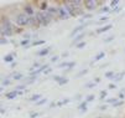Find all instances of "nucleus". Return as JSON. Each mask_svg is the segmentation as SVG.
I'll return each instance as SVG.
<instances>
[{
  "label": "nucleus",
  "instance_id": "44",
  "mask_svg": "<svg viewBox=\"0 0 125 118\" xmlns=\"http://www.w3.org/2000/svg\"><path fill=\"white\" fill-rule=\"evenodd\" d=\"M51 71H52V69H51V67H48V69H47V70L45 71V75H47V73H50Z\"/></svg>",
  "mask_w": 125,
  "mask_h": 118
},
{
  "label": "nucleus",
  "instance_id": "20",
  "mask_svg": "<svg viewBox=\"0 0 125 118\" xmlns=\"http://www.w3.org/2000/svg\"><path fill=\"white\" fill-rule=\"evenodd\" d=\"M29 44H30V39H24V40L20 42V45H21V46H26V48H29Z\"/></svg>",
  "mask_w": 125,
  "mask_h": 118
},
{
  "label": "nucleus",
  "instance_id": "9",
  "mask_svg": "<svg viewBox=\"0 0 125 118\" xmlns=\"http://www.w3.org/2000/svg\"><path fill=\"white\" fill-rule=\"evenodd\" d=\"M84 27H87V24H83V25H79V26H77L76 29H73L72 30V32H71V37H73L74 35H77L78 32H81V31H83V29ZM82 34V32H81Z\"/></svg>",
  "mask_w": 125,
  "mask_h": 118
},
{
  "label": "nucleus",
  "instance_id": "18",
  "mask_svg": "<svg viewBox=\"0 0 125 118\" xmlns=\"http://www.w3.org/2000/svg\"><path fill=\"white\" fill-rule=\"evenodd\" d=\"M40 99H41V94H39V93H37V94H33L32 97L29 98V101H31V102H35V101H36V102H39Z\"/></svg>",
  "mask_w": 125,
  "mask_h": 118
},
{
  "label": "nucleus",
  "instance_id": "34",
  "mask_svg": "<svg viewBox=\"0 0 125 118\" xmlns=\"http://www.w3.org/2000/svg\"><path fill=\"white\" fill-rule=\"evenodd\" d=\"M116 101H118V98L115 97V98H110V99H106V102H108V103H115Z\"/></svg>",
  "mask_w": 125,
  "mask_h": 118
},
{
  "label": "nucleus",
  "instance_id": "29",
  "mask_svg": "<svg viewBox=\"0 0 125 118\" xmlns=\"http://www.w3.org/2000/svg\"><path fill=\"white\" fill-rule=\"evenodd\" d=\"M85 87H87V88H93V87H95V82H89V83H87Z\"/></svg>",
  "mask_w": 125,
  "mask_h": 118
},
{
  "label": "nucleus",
  "instance_id": "2",
  "mask_svg": "<svg viewBox=\"0 0 125 118\" xmlns=\"http://www.w3.org/2000/svg\"><path fill=\"white\" fill-rule=\"evenodd\" d=\"M29 20H30V16H27L25 12H19L15 15L14 21L16 25L19 26H29Z\"/></svg>",
  "mask_w": 125,
  "mask_h": 118
},
{
  "label": "nucleus",
  "instance_id": "16",
  "mask_svg": "<svg viewBox=\"0 0 125 118\" xmlns=\"http://www.w3.org/2000/svg\"><path fill=\"white\" fill-rule=\"evenodd\" d=\"M14 56H15V54L5 55V56H4V61H5V62H11V63H12V61H14Z\"/></svg>",
  "mask_w": 125,
  "mask_h": 118
},
{
  "label": "nucleus",
  "instance_id": "32",
  "mask_svg": "<svg viewBox=\"0 0 125 118\" xmlns=\"http://www.w3.org/2000/svg\"><path fill=\"white\" fill-rule=\"evenodd\" d=\"M46 101H47V98H42V99H40L39 102L36 103L37 106H41V105H43V103H46Z\"/></svg>",
  "mask_w": 125,
  "mask_h": 118
},
{
  "label": "nucleus",
  "instance_id": "39",
  "mask_svg": "<svg viewBox=\"0 0 125 118\" xmlns=\"http://www.w3.org/2000/svg\"><path fill=\"white\" fill-rule=\"evenodd\" d=\"M68 102V99H63V101H61V102H58L57 103V106H62V105H66Z\"/></svg>",
  "mask_w": 125,
  "mask_h": 118
},
{
  "label": "nucleus",
  "instance_id": "23",
  "mask_svg": "<svg viewBox=\"0 0 125 118\" xmlns=\"http://www.w3.org/2000/svg\"><path fill=\"white\" fill-rule=\"evenodd\" d=\"M9 85H10V80H4L3 83H1V91H4V87L9 86Z\"/></svg>",
  "mask_w": 125,
  "mask_h": 118
},
{
  "label": "nucleus",
  "instance_id": "24",
  "mask_svg": "<svg viewBox=\"0 0 125 118\" xmlns=\"http://www.w3.org/2000/svg\"><path fill=\"white\" fill-rule=\"evenodd\" d=\"M45 42H46L45 40H37V41H35L32 45H33V46H40V45H43Z\"/></svg>",
  "mask_w": 125,
  "mask_h": 118
},
{
  "label": "nucleus",
  "instance_id": "41",
  "mask_svg": "<svg viewBox=\"0 0 125 118\" xmlns=\"http://www.w3.org/2000/svg\"><path fill=\"white\" fill-rule=\"evenodd\" d=\"M30 117H31V118H37V117H39V113H31Z\"/></svg>",
  "mask_w": 125,
  "mask_h": 118
},
{
  "label": "nucleus",
  "instance_id": "47",
  "mask_svg": "<svg viewBox=\"0 0 125 118\" xmlns=\"http://www.w3.org/2000/svg\"><path fill=\"white\" fill-rule=\"evenodd\" d=\"M100 109H102V111H104V109H106V105H105V106H100Z\"/></svg>",
  "mask_w": 125,
  "mask_h": 118
},
{
  "label": "nucleus",
  "instance_id": "50",
  "mask_svg": "<svg viewBox=\"0 0 125 118\" xmlns=\"http://www.w3.org/2000/svg\"><path fill=\"white\" fill-rule=\"evenodd\" d=\"M99 81H100V78H95V80H94V82H95V83H98Z\"/></svg>",
  "mask_w": 125,
  "mask_h": 118
},
{
  "label": "nucleus",
  "instance_id": "36",
  "mask_svg": "<svg viewBox=\"0 0 125 118\" xmlns=\"http://www.w3.org/2000/svg\"><path fill=\"white\" fill-rule=\"evenodd\" d=\"M9 41H8V39H5V37H1V40H0V44L1 45H5V44H8Z\"/></svg>",
  "mask_w": 125,
  "mask_h": 118
},
{
  "label": "nucleus",
  "instance_id": "38",
  "mask_svg": "<svg viewBox=\"0 0 125 118\" xmlns=\"http://www.w3.org/2000/svg\"><path fill=\"white\" fill-rule=\"evenodd\" d=\"M114 37H115V36H109L108 39H105V40H104V42H110V41L114 40Z\"/></svg>",
  "mask_w": 125,
  "mask_h": 118
},
{
  "label": "nucleus",
  "instance_id": "51",
  "mask_svg": "<svg viewBox=\"0 0 125 118\" xmlns=\"http://www.w3.org/2000/svg\"><path fill=\"white\" fill-rule=\"evenodd\" d=\"M97 118H102V117H97Z\"/></svg>",
  "mask_w": 125,
  "mask_h": 118
},
{
  "label": "nucleus",
  "instance_id": "26",
  "mask_svg": "<svg viewBox=\"0 0 125 118\" xmlns=\"http://www.w3.org/2000/svg\"><path fill=\"white\" fill-rule=\"evenodd\" d=\"M108 11H110V6H108V5L103 6V9L100 10V12H108Z\"/></svg>",
  "mask_w": 125,
  "mask_h": 118
},
{
  "label": "nucleus",
  "instance_id": "27",
  "mask_svg": "<svg viewBox=\"0 0 125 118\" xmlns=\"http://www.w3.org/2000/svg\"><path fill=\"white\" fill-rule=\"evenodd\" d=\"M12 78H14V80H16V81H19V80H21V78H22V75H21V73H15Z\"/></svg>",
  "mask_w": 125,
  "mask_h": 118
},
{
  "label": "nucleus",
  "instance_id": "43",
  "mask_svg": "<svg viewBox=\"0 0 125 118\" xmlns=\"http://www.w3.org/2000/svg\"><path fill=\"white\" fill-rule=\"evenodd\" d=\"M115 87H116V86L114 85V83H110V85H109V88H110V90H114Z\"/></svg>",
  "mask_w": 125,
  "mask_h": 118
},
{
  "label": "nucleus",
  "instance_id": "14",
  "mask_svg": "<svg viewBox=\"0 0 125 118\" xmlns=\"http://www.w3.org/2000/svg\"><path fill=\"white\" fill-rule=\"evenodd\" d=\"M74 65H76V62H73V61H71V62H62V63L58 65V67H60V69H62V67H68V69H72Z\"/></svg>",
  "mask_w": 125,
  "mask_h": 118
},
{
  "label": "nucleus",
  "instance_id": "8",
  "mask_svg": "<svg viewBox=\"0 0 125 118\" xmlns=\"http://www.w3.org/2000/svg\"><path fill=\"white\" fill-rule=\"evenodd\" d=\"M24 12H25L27 16H33V15H35V10H33V8H32L30 4H26V5L24 6Z\"/></svg>",
  "mask_w": 125,
  "mask_h": 118
},
{
  "label": "nucleus",
  "instance_id": "12",
  "mask_svg": "<svg viewBox=\"0 0 125 118\" xmlns=\"http://www.w3.org/2000/svg\"><path fill=\"white\" fill-rule=\"evenodd\" d=\"M113 27V25H105V26H103V27H99V29H97L95 30V32L97 34H103V32H105V31H108V30H110Z\"/></svg>",
  "mask_w": 125,
  "mask_h": 118
},
{
  "label": "nucleus",
  "instance_id": "45",
  "mask_svg": "<svg viewBox=\"0 0 125 118\" xmlns=\"http://www.w3.org/2000/svg\"><path fill=\"white\" fill-rule=\"evenodd\" d=\"M120 10H121V8H120V6H118L116 9H114V11H115V12H119Z\"/></svg>",
  "mask_w": 125,
  "mask_h": 118
},
{
  "label": "nucleus",
  "instance_id": "1",
  "mask_svg": "<svg viewBox=\"0 0 125 118\" xmlns=\"http://www.w3.org/2000/svg\"><path fill=\"white\" fill-rule=\"evenodd\" d=\"M36 18L39 19L41 26H48L50 23L53 20V18H52L51 15L47 14V11H41V10L36 12Z\"/></svg>",
  "mask_w": 125,
  "mask_h": 118
},
{
  "label": "nucleus",
  "instance_id": "42",
  "mask_svg": "<svg viewBox=\"0 0 125 118\" xmlns=\"http://www.w3.org/2000/svg\"><path fill=\"white\" fill-rule=\"evenodd\" d=\"M108 19H109L108 16H104V18H100V19H99V21H106Z\"/></svg>",
  "mask_w": 125,
  "mask_h": 118
},
{
  "label": "nucleus",
  "instance_id": "22",
  "mask_svg": "<svg viewBox=\"0 0 125 118\" xmlns=\"http://www.w3.org/2000/svg\"><path fill=\"white\" fill-rule=\"evenodd\" d=\"M114 76H115V73H114L113 71H108V72H105V77H106V78H114Z\"/></svg>",
  "mask_w": 125,
  "mask_h": 118
},
{
  "label": "nucleus",
  "instance_id": "31",
  "mask_svg": "<svg viewBox=\"0 0 125 118\" xmlns=\"http://www.w3.org/2000/svg\"><path fill=\"white\" fill-rule=\"evenodd\" d=\"M106 94H108V92H106V91H102L100 92V99H104L106 97Z\"/></svg>",
  "mask_w": 125,
  "mask_h": 118
},
{
  "label": "nucleus",
  "instance_id": "33",
  "mask_svg": "<svg viewBox=\"0 0 125 118\" xmlns=\"http://www.w3.org/2000/svg\"><path fill=\"white\" fill-rule=\"evenodd\" d=\"M87 72H88V70H82V71H81V72H79V73H78V75H77V77H78V78H79V77H82V76H83V75H85V73H87Z\"/></svg>",
  "mask_w": 125,
  "mask_h": 118
},
{
  "label": "nucleus",
  "instance_id": "11",
  "mask_svg": "<svg viewBox=\"0 0 125 118\" xmlns=\"http://www.w3.org/2000/svg\"><path fill=\"white\" fill-rule=\"evenodd\" d=\"M17 96H19V92H17L16 90H14V91H10V92H6V93H5V97H6V98H9V99L16 98Z\"/></svg>",
  "mask_w": 125,
  "mask_h": 118
},
{
  "label": "nucleus",
  "instance_id": "40",
  "mask_svg": "<svg viewBox=\"0 0 125 118\" xmlns=\"http://www.w3.org/2000/svg\"><path fill=\"white\" fill-rule=\"evenodd\" d=\"M58 59H60V56H53L51 59V62H56V61H58Z\"/></svg>",
  "mask_w": 125,
  "mask_h": 118
},
{
  "label": "nucleus",
  "instance_id": "15",
  "mask_svg": "<svg viewBox=\"0 0 125 118\" xmlns=\"http://www.w3.org/2000/svg\"><path fill=\"white\" fill-rule=\"evenodd\" d=\"M48 52H50V47H47V48L45 47V48L40 50V51L37 52V56H40V57H41V56H46V55H47Z\"/></svg>",
  "mask_w": 125,
  "mask_h": 118
},
{
  "label": "nucleus",
  "instance_id": "17",
  "mask_svg": "<svg viewBox=\"0 0 125 118\" xmlns=\"http://www.w3.org/2000/svg\"><path fill=\"white\" fill-rule=\"evenodd\" d=\"M84 36H85V34H84V32H82V34H79V35H77V36L73 39V44H76V42H78V44H79V41H81Z\"/></svg>",
  "mask_w": 125,
  "mask_h": 118
},
{
  "label": "nucleus",
  "instance_id": "25",
  "mask_svg": "<svg viewBox=\"0 0 125 118\" xmlns=\"http://www.w3.org/2000/svg\"><path fill=\"white\" fill-rule=\"evenodd\" d=\"M95 98V96L94 94H89V96H87V98H85V101L87 102H92V101Z\"/></svg>",
  "mask_w": 125,
  "mask_h": 118
},
{
  "label": "nucleus",
  "instance_id": "21",
  "mask_svg": "<svg viewBox=\"0 0 125 118\" xmlns=\"http://www.w3.org/2000/svg\"><path fill=\"white\" fill-rule=\"evenodd\" d=\"M104 56H105V54H104V52H99V54H98V55L94 57V62H95V61H99V60H102Z\"/></svg>",
  "mask_w": 125,
  "mask_h": 118
},
{
  "label": "nucleus",
  "instance_id": "4",
  "mask_svg": "<svg viewBox=\"0 0 125 118\" xmlns=\"http://www.w3.org/2000/svg\"><path fill=\"white\" fill-rule=\"evenodd\" d=\"M98 5H99V3L95 1V0H85V1H84V8H85L87 10H93V9H95Z\"/></svg>",
  "mask_w": 125,
  "mask_h": 118
},
{
  "label": "nucleus",
  "instance_id": "37",
  "mask_svg": "<svg viewBox=\"0 0 125 118\" xmlns=\"http://www.w3.org/2000/svg\"><path fill=\"white\" fill-rule=\"evenodd\" d=\"M121 105H123V101H116L113 107H119V106H121Z\"/></svg>",
  "mask_w": 125,
  "mask_h": 118
},
{
  "label": "nucleus",
  "instance_id": "52",
  "mask_svg": "<svg viewBox=\"0 0 125 118\" xmlns=\"http://www.w3.org/2000/svg\"><path fill=\"white\" fill-rule=\"evenodd\" d=\"M124 93H125V92H124Z\"/></svg>",
  "mask_w": 125,
  "mask_h": 118
},
{
  "label": "nucleus",
  "instance_id": "7",
  "mask_svg": "<svg viewBox=\"0 0 125 118\" xmlns=\"http://www.w3.org/2000/svg\"><path fill=\"white\" fill-rule=\"evenodd\" d=\"M47 69H48V65H41L40 69H37V70H33L32 72H30V76H33V77H35V76H37L39 73H41L42 71L45 72Z\"/></svg>",
  "mask_w": 125,
  "mask_h": 118
},
{
  "label": "nucleus",
  "instance_id": "3",
  "mask_svg": "<svg viewBox=\"0 0 125 118\" xmlns=\"http://www.w3.org/2000/svg\"><path fill=\"white\" fill-rule=\"evenodd\" d=\"M58 18H60V19H62V20H66V19H69V18H71V14H69V11L66 9V6H64V5H61V6H60Z\"/></svg>",
  "mask_w": 125,
  "mask_h": 118
},
{
  "label": "nucleus",
  "instance_id": "5",
  "mask_svg": "<svg viewBox=\"0 0 125 118\" xmlns=\"http://www.w3.org/2000/svg\"><path fill=\"white\" fill-rule=\"evenodd\" d=\"M58 12H60V6H57V5H53V6H50L48 9H47V14L48 15H51L52 18H58Z\"/></svg>",
  "mask_w": 125,
  "mask_h": 118
},
{
  "label": "nucleus",
  "instance_id": "13",
  "mask_svg": "<svg viewBox=\"0 0 125 118\" xmlns=\"http://www.w3.org/2000/svg\"><path fill=\"white\" fill-rule=\"evenodd\" d=\"M37 4H39V8L41 9V11H47V9L50 8L47 1H39Z\"/></svg>",
  "mask_w": 125,
  "mask_h": 118
},
{
  "label": "nucleus",
  "instance_id": "28",
  "mask_svg": "<svg viewBox=\"0 0 125 118\" xmlns=\"http://www.w3.org/2000/svg\"><path fill=\"white\" fill-rule=\"evenodd\" d=\"M84 46H85V41H81L79 44H77V45H76V47H77V48H83Z\"/></svg>",
  "mask_w": 125,
  "mask_h": 118
},
{
  "label": "nucleus",
  "instance_id": "46",
  "mask_svg": "<svg viewBox=\"0 0 125 118\" xmlns=\"http://www.w3.org/2000/svg\"><path fill=\"white\" fill-rule=\"evenodd\" d=\"M124 97H125V94H124L123 92H121V93H119V98H121V99H123Z\"/></svg>",
  "mask_w": 125,
  "mask_h": 118
},
{
  "label": "nucleus",
  "instance_id": "35",
  "mask_svg": "<svg viewBox=\"0 0 125 118\" xmlns=\"http://www.w3.org/2000/svg\"><path fill=\"white\" fill-rule=\"evenodd\" d=\"M25 87H26V86H24V85L16 86V91H22V90H25Z\"/></svg>",
  "mask_w": 125,
  "mask_h": 118
},
{
  "label": "nucleus",
  "instance_id": "48",
  "mask_svg": "<svg viewBox=\"0 0 125 118\" xmlns=\"http://www.w3.org/2000/svg\"><path fill=\"white\" fill-rule=\"evenodd\" d=\"M67 56H68V52H64V54L62 55V57H67Z\"/></svg>",
  "mask_w": 125,
  "mask_h": 118
},
{
  "label": "nucleus",
  "instance_id": "49",
  "mask_svg": "<svg viewBox=\"0 0 125 118\" xmlns=\"http://www.w3.org/2000/svg\"><path fill=\"white\" fill-rule=\"evenodd\" d=\"M82 98V96L81 94H78V96H76V99H81Z\"/></svg>",
  "mask_w": 125,
  "mask_h": 118
},
{
  "label": "nucleus",
  "instance_id": "19",
  "mask_svg": "<svg viewBox=\"0 0 125 118\" xmlns=\"http://www.w3.org/2000/svg\"><path fill=\"white\" fill-rule=\"evenodd\" d=\"M78 109L82 111V112H85V111H87V101H84V102H82V103L78 106Z\"/></svg>",
  "mask_w": 125,
  "mask_h": 118
},
{
  "label": "nucleus",
  "instance_id": "6",
  "mask_svg": "<svg viewBox=\"0 0 125 118\" xmlns=\"http://www.w3.org/2000/svg\"><path fill=\"white\" fill-rule=\"evenodd\" d=\"M29 26H31V27H40L41 25H40V21H39V19L36 18V15H33V16H30V20H29Z\"/></svg>",
  "mask_w": 125,
  "mask_h": 118
},
{
  "label": "nucleus",
  "instance_id": "10",
  "mask_svg": "<svg viewBox=\"0 0 125 118\" xmlns=\"http://www.w3.org/2000/svg\"><path fill=\"white\" fill-rule=\"evenodd\" d=\"M53 80L57 81L60 86H63V85H66V83L68 82V78H64V77H61V76H55V77H53Z\"/></svg>",
  "mask_w": 125,
  "mask_h": 118
},
{
  "label": "nucleus",
  "instance_id": "30",
  "mask_svg": "<svg viewBox=\"0 0 125 118\" xmlns=\"http://www.w3.org/2000/svg\"><path fill=\"white\" fill-rule=\"evenodd\" d=\"M118 5H119V0H113V1H110V6L113 8V6H116L118 8Z\"/></svg>",
  "mask_w": 125,
  "mask_h": 118
}]
</instances>
